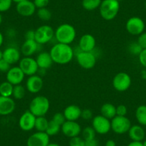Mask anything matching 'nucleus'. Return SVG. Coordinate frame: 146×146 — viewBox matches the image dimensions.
I'll list each match as a JSON object with an SVG mask.
<instances>
[{
	"mask_svg": "<svg viewBox=\"0 0 146 146\" xmlns=\"http://www.w3.org/2000/svg\"><path fill=\"white\" fill-rule=\"evenodd\" d=\"M76 30L72 25L70 24H62L54 31V38L57 42L70 44L74 42L76 37Z\"/></svg>",
	"mask_w": 146,
	"mask_h": 146,
	"instance_id": "nucleus-2",
	"label": "nucleus"
},
{
	"mask_svg": "<svg viewBox=\"0 0 146 146\" xmlns=\"http://www.w3.org/2000/svg\"><path fill=\"white\" fill-rule=\"evenodd\" d=\"M35 41L41 45L50 42L54 37V30L50 25H41L35 29Z\"/></svg>",
	"mask_w": 146,
	"mask_h": 146,
	"instance_id": "nucleus-5",
	"label": "nucleus"
},
{
	"mask_svg": "<svg viewBox=\"0 0 146 146\" xmlns=\"http://www.w3.org/2000/svg\"><path fill=\"white\" fill-rule=\"evenodd\" d=\"M16 108V103L11 97L0 95V115L7 116L12 114Z\"/></svg>",
	"mask_w": 146,
	"mask_h": 146,
	"instance_id": "nucleus-17",
	"label": "nucleus"
},
{
	"mask_svg": "<svg viewBox=\"0 0 146 146\" xmlns=\"http://www.w3.org/2000/svg\"><path fill=\"white\" fill-rule=\"evenodd\" d=\"M14 85L8 81L2 82L0 84V95L4 97L12 96Z\"/></svg>",
	"mask_w": 146,
	"mask_h": 146,
	"instance_id": "nucleus-27",
	"label": "nucleus"
},
{
	"mask_svg": "<svg viewBox=\"0 0 146 146\" xmlns=\"http://www.w3.org/2000/svg\"><path fill=\"white\" fill-rule=\"evenodd\" d=\"M70 146H85V140L82 137H74L70 138L69 142Z\"/></svg>",
	"mask_w": 146,
	"mask_h": 146,
	"instance_id": "nucleus-36",
	"label": "nucleus"
},
{
	"mask_svg": "<svg viewBox=\"0 0 146 146\" xmlns=\"http://www.w3.org/2000/svg\"><path fill=\"white\" fill-rule=\"evenodd\" d=\"M116 1H117V2H120V1H123V0H116Z\"/></svg>",
	"mask_w": 146,
	"mask_h": 146,
	"instance_id": "nucleus-55",
	"label": "nucleus"
},
{
	"mask_svg": "<svg viewBox=\"0 0 146 146\" xmlns=\"http://www.w3.org/2000/svg\"><path fill=\"white\" fill-rule=\"evenodd\" d=\"M35 60H36L39 68L41 69V70H47L50 67H51L54 63L50 52H40L38 55L36 56Z\"/></svg>",
	"mask_w": 146,
	"mask_h": 146,
	"instance_id": "nucleus-23",
	"label": "nucleus"
},
{
	"mask_svg": "<svg viewBox=\"0 0 146 146\" xmlns=\"http://www.w3.org/2000/svg\"><path fill=\"white\" fill-rule=\"evenodd\" d=\"M81 117L85 120H89L92 118V112L90 109L82 110Z\"/></svg>",
	"mask_w": 146,
	"mask_h": 146,
	"instance_id": "nucleus-42",
	"label": "nucleus"
},
{
	"mask_svg": "<svg viewBox=\"0 0 146 146\" xmlns=\"http://www.w3.org/2000/svg\"><path fill=\"white\" fill-rule=\"evenodd\" d=\"M127 133L132 141L142 142L145 139V132L140 125H132Z\"/></svg>",
	"mask_w": 146,
	"mask_h": 146,
	"instance_id": "nucleus-24",
	"label": "nucleus"
},
{
	"mask_svg": "<svg viewBox=\"0 0 146 146\" xmlns=\"http://www.w3.org/2000/svg\"><path fill=\"white\" fill-rule=\"evenodd\" d=\"M100 113L101 115L109 120H112L116 116V107L109 102L103 104L100 108Z\"/></svg>",
	"mask_w": 146,
	"mask_h": 146,
	"instance_id": "nucleus-25",
	"label": "nucleus"
},
{
	"mask_svg": "<svg viewBox=\"0 0 146 146\" xmlns=\"http://www.w3.org/2000/svg\"><path fill=\"white\" fill-rule=\"evenodd\" d=\"M52 120H54V122H56L57 123H58L59 125H62L64 122L66 121V119L65 117H64V114L63 113H54V115L52 116Z\"/></svg>",
	"mask_w": 146,
	"mask_h": 146,
	"instance_id": "nucleus-37",
	"label": "nucleus"
},
{
	"mask_svg": "<svg viewBox=\"0 0 146 146\" xmlns=\"http://www.w3.org/2000/svg\"><path fill=\"white\" fill-rule=\"evenodd\" d=\"M40 45L35 40H25L22 44L20 52L25 57H31L38 51Z\"/></svg>",
	"mask_w": 146,
	"mask_h": 146,
	"instance_id": "nucleus-21",
	"label": "nucleus"
},
{
	"mask_svg": "<svg viewBox=\"0 0 146 146\" xmlns=\"http://www.w3.org/2000/svg\"><path fill=\"white\" fill-rule=\"evenodd\" d=\"M25 75L19 66L11 67L7 72V81L10 82L12 85H17L22 83L25 79Z\"/></svg>",
	"mask_w": 146,
	"mask_h": 146,
	"instance_id": "nucleus-16",
	"label": "nucleus"
},
{
	"mask_svg": "<svg viewBox=\"0 0 146 146\" xmlns=\"http://www.w3.org/2000/svg\"><path fill=\"white\" fill-rule=\"evenodd\" d=\"M82 110L76 105H70L64 108L63 114L65 117L66 120L70 121H77L81 117Z\"/></svg>",
	"mask_w": 146,
	"mask_h": 146,
	"instance_id": "nucleus-22",
	"label": "nucleus"
},
{
	"mask_svg": "<svg viewBox=\"0 0 146 146\" xmlns=\"http://www.w3.org/2000/svg\"><path fill=\"white\" fill-rule=\"evenodd\" d=\"M127 113V108L124 105H119L116 107V115L126 116Z\"/></svg>",
	"mask_w": 146,
	"mask_h": 146,
	"instance_id": "nucleus-38",
	"label": "nucleus"
},
{
	"mask_svg": "<svg viewBox=\"0 0 146 146\" xmlns=\"http://www.w3.org/2000/svg\"><path fill=\"white\" fill-rule=\"evenodd\" d=\"M61 126L62 125H59L58 123L54 122V120H49L48 126H47V130H46L45 133H47L50 137L56 135H57L60 131H61Z\"/></svg>",
	"mask_w": 146,
	"mask_h": 146,
	"instance_id": "nucleus-29",
	"label": "nucleus"
},
{
	"mask_svg": "<svg viewBox=\"0 0 146 146\" xmlns=\"http://www.w3.org/2000/svg\"><path fill=\"white\" fill-rule=\"evenodd\" d=\"M47 146H60V145L57 144V143H50Z\"/></svg>",
	"mask_w": 146,
	"mask_h": 146,
	"instance_id": "nucleus-50",
	"label": "nucleus"
},
{
	"mask_svg": "<svg viewBox=\"0 0 146 146\" xmlns=\"http://www.w3.org/2000/svg\"><path fill=\"white\" fill-rule=\"evenodd\" d=\"M131 126L130 119L126 116L116 115L111 120V130L116 134L123 135L127 133Z\"/></svg>",
	"mask_w": 146,
	"mask_h": 146,
	"instance_id": "nucleus-6",
	"label": "nucleus"
},
{
	"mask_svg": "<svg viewBox=\"0 0 146 146\" xmlns=\"http://www.w3.org/2000/svg\"><path fill=\"white\" fill-rule=\"evenodd\" d=\"M43 80L41 76L34 75L29 76L26 82L27 90L32 94H36L40 92L43 88Z\"/></svg>",
	"mask_w": 146,
	"mask_h": 146,
	"instance_id": "nucleus-15",
	"label": "nucleus"
},
{
	"mask_svg": "<svg viewBox=\"0 0 146 146\" xmlns=\"http://www.w3.org/2000/svg\"><path fill=\"white\" fill-rule=\"evenodd\" d=\"M92 127L96 133L100 135H105L111 130V120L104 116L99 115L92 117Z\"/></svg>",
	"mask_w": 146,
	"mask_h": 146,
	"instance_id": "nucleus-10",
	"label": "nucleus"
},
{
	"mask_svg": "<svg viewBox=\"0 0 146 146\" xmlns=\"http://www.w3.org/2000/svg\"><path fill=\"white\" fill-rule=\"evenodd\" d=\"M102 0H82V6L85 10L94 11L100 7Z\"/></svg>",
	"mask_w": 146,
	"mask_h": 146,
	"instance_id": "nucleus-30",
	"label": "nucleus"
},
{
	"mask_svg": "<svg viewBox=\"0 0 146 146\" xmlns=\"http://www.w3.org/2000/svg\"><path fill=\"white\" fill-rule=\"evenodd\" d=\"M35 30L30 29V30L27 31L25 35V40H35Z\"/></svg>",
	"mask_w": 146,
	"mask_h": 146,
	"instance_id": "nucleus-45",
	"label": "nucleus"
},
{
	"mask_svg": "<svg viewBox=\"0 0 146 146\" xmlns=\"http://www.w3.org/2000/svg\"><path fill=\"white\" fill-rule=\"evenodd\" d=\"M61 131L66 137H72L79 136L82 132V128L77 121H70L66 120L61 126Z\"/></svg>",
	"mask_w": 146,
	"mask_h": 146,
	"instance_id": "nucleus-12",
	"label": "nucleus"
},
{
	"mask_svg": "<svg viewBox=\"0 0 146 146\" xmlns=\"http://www.w3.org/2000/svg\"><path fill=\"white\" fill-rule=\"evenodd\" d=\"M145 24L139 17H132L129 18L125 24V29L130 35L134 36H139L145 30Z\"/></svg>",
	"mask_w": 146,
	"mask_h": 146,
	"instance_id": "nucleus-8",
	"label": "nucleus"
},
{
	"mask_svg": "<svg viewBox=\"0 0 146 146\" xmlns=\"http://www.w3.org/2000/svg\"><path fill=\"white\" fill-rule=\"evenodd\" d=\"M141 76L142 78H143V79L146 80V70H143V71L141 72Z\"/></svg>",
	"mask_w": 146,
	"mask_h": 146,
	"instance_id": "nucleus-49",
	"label": "nucleus"
},
{
	"mask_svg": "<svg viewBox=\"0 0 146 146\" xmlns=\"http://www.w3.org/2000/svg\"><path fill=\"white\" fill-rule=\"evenodd\" d=\"M36 7L33 2L27 0L20 3L17 4L16 10L20 16L24 17H29L32 16L36 12Z\"/></svg>",
	"mask_w": 146,
	"mask_h": 146,
	"instance_id": "nucleus-18",
	"label": "nucleus"
},
{
	"mask_svg": "<svg viewBox=\"0 0 146 146\" xmlns=\"http://www.w3.org/2000/svg\"><path fill=\"white\" fill-rule=\"evenodd\" d=\"M19 67L25 75L32 76L38 72L39 68L36 60L32 57H24L19 60Z\"/></svg>",
	"mask_w": 146,
	"mask_h": 146,
	"instance_id": "nucleus-11",
	"label": "nucleus"
},
{
	"mask_svg": "<svg viewBox=\"0 0 146 146\" xmlns=\"http://www.w3.org/2000/svg\"><path fill=\"white\" fill-rule=\"evenodd\" d=\"M85 146H99V142L95 138L92 139V140H85Z\"/></svg>",
	"mask_w": 146,
	"mask_h": 146,
	"instance_id": "nucleus-44",
	"label": "nucleus"
},
{
	"mask_svg": "<svg viewBox=\"0 0 146 146\" xmlns=\"http://www.w3.org/2000/svg\"><path fill=\"white\" fill-rule=\"evenodd\" d=\"M12 0H0V13L7 12L12 5Z\"/></svg>",
	"mask_w": 146,
	"mask_h": 146,
	"instance_id": "nucleus-35",
	"label": "nucleus"
},
{
	"mask_svg": "<svg viewBox=\"0 0 146 146\" xmlns=\"http://www.w3.org/2000/svg\"><path fill=\"white\" fill-rule=\"evenodd\" d=\"M34 4L37 9L47 7L50 3V0H34Z\"/></svg>",
	"mask_w": 146,
	"mask_h": 146,
	"instance_id": "nucleus-40",
	"label": "nucleus"
},
{
	"mask_svg": "<svg viewBox=\"0 0 146 146\" xmlns=\"http://www.w3.org/2000/svg\"><path fill=\"white\" fill-rule=\"evenodd\" d=\"M128 50L130 54H133V55L138 56L140 53L141 52L142 50H143V48L140 47V44L137 42H132L129 44Z\"/></svg>",
	"mask_w": 146,
	"mask_h": 146,
	"instance_id": "nucleus-34",
	"label": "nucleus"
},
{
	"mask_svg": "<svg viewBox=\"0 0 146 146\" xmlns=\"http://www.w3.org/2000/svg\"><path fill=\"white\" fill-rule=\"evenodd\" d=\"M50 107V102L48 98L43 95H38L31 100L29 110L36 117H41L47 114Z\"/></svg>",
	"mask_w": 146,
	"mask_h": 146,
	"instance_id": "nucleus-4",
	"label": "nucleus"
},
{
	"mask_svg": "<svg viewBox=\"0 0 146 146\" xmlns=\"http://www.w3.org/2000/svg\"><path fill=\"white\" fill-rule=\"evenodd\" d=\"M4 42V36L2 35V33L0 32V47H2V45L3 44Z\"/></svg>",
	"mask_w": 146,
	"mask_h": 146,
	"instance_id": "nucleus-48",
	"label": "nucleus"
},
{
	"mask_svg": "<svg viewBox=\"0 0 146 146\" xmlns=\"http://www.w3.org/2000/svg\"><path fill=\"white\" fill-rule=\"evenodd\" d=\"M24 1H27V0H12V2H15V3H16V4L20 3V2H24Z\"/></svg>",
	"mask_w": 146,
	"mask_h": 146,
	"instance_id": "nucleus-51",
	"label": "nucleus"
},
{
	"mask_svg": "<svg viewBox=\"0 0 146 146\" xmlns=\"http://www.w3.org/2000/svg\"><path fill=\"white\" fill-rule=\"evenodd\" d=\"M101 17L107 21L114 19L120 11V2L116 0H102L99 7Z\"/></svg>",
	"mask_w": 146,
	"mask_h": 146,
	"instance_id": "nucleus-3",
	"label": "nucleus"
},
{
	"mask_svg": "<svg viewBox=\"0 0 146 146\" xmlns=\"http://www.w3.org/2000/svg\"><path fill=\"white\" fill-rule=\"evenodd\" d=\"M49 120L44 116L36 117L35 120V129L38 132H45L48 126Z\"/></svg>",
	"mask_w": 146,
	"mask_h": 146,
	"instance_id": "nucleus-28",
	"label": "nucleus"
},
{
	"mask_svg": "<svg viewBox=\"0 0 146 146\" xmlns=\"http://www.w3.org/2000/svg\"><path fill=\"white\" fill-rule=\"evenodd\" d=\"M81 133H82V137L85 140V141L95 138V136H96V132L92 126L85 127V128L82 129Z\"/></svg>",
	"mask_w": 146,
	"mask_h": 146,
	"instance_id": "nucleus-32",
	"label": "nucleus"
},
{
	"mask_svg": "<svg viewBox=\"0 0 146 146\" xmlns=\"http://www.w3.org/2000/svg\"><path fill=\"white\" fill-rule=\"evenodd\" d=\"M79 49L82 52H93L96 47V40L90 34H85L80 38Z\"/></svg>",
	"mask_w": 146,
	"mask_h": 146,
	"instance_id": "nucleus-19",
	"label": "nucleus"
},
{
	"mask_svg": "<svg viewBox=\"0 0 146 146\" xmlns=\"http://www.w3.org/2000/svg\"><path fill=\"white\" fill-rule=\"evenodd\" d=\"M50 137L45 132L36 131L28 137L27 146H47L50 143Z\"/></svg>",
	"mask_w": 146,
	"mask_h": 146,
	"instance_id": "nucleus-13",
	"label": "nucleus"
},
{
	"mask_svg": "<svg viewBox=\"0 0 146 146\" xmlns=\"http://www.w3.org/2000/svg\"><path fill=\"white\" fill-rule=\"evenodd\" d=\"M127 146H143V143L139 141H132Z\"/></svg>",
	"mask_w": 146,
	"mask_h": 146,
	"instance_id": "nucleus-46",
	"label": "nucleus"
},
{
	"mask_svg": "<svg viewBox=\"0 0 146 146\" xmlns=\"http://www.w3.org/2000/svg\"><path fill=\"white\" fill-rule=\"evenodd\" d=\"M3 59V51L0 50V60Z\"/></svg>",
	"mask_w": 146,
	"mask_h": 146,
	"instance_id": "nucleus-52",
	"label": "nucleus"
},
{
	"mask_svg": "<svg viewBox=\"0 0 146 146\" xmlns=\"http://www.w3.org/2000/svg\"><path fill=\"white\" fill-rule=\"evenodd\" d=\"M50 54L54 63L67 64L73 59V57L75 56V52L70 44L57 42L50 49Z\"/></svg>",
	"mask_w": 146,
	"mask_h": 146,
	"instance_id": "nucleus-1",
	"label": "nucleus"
},
{
	"mask_svg": "<svg viewBox=\"0 0 146 146\" xmlns=\"http://www.w3.org/2000/svg\"><path fill=\"white\" fill-rule=\"evenodd\" d=\"M2 23V15H1V13H0V25H1V24Z\"/></svg>",
	"mask_w": 146,
	"mask_h": 146,
	"instance_id": "nucleus-53",
	"label": "nucleus"
},
{
	"mask_svg": "<svg viewBox=\"0 0 146 146\" xmlns=\"http://www.w3.org/2000/svg\"><path fill=\"white\" fill-rule=\"evenodd\" d=\"M135 118L137 123L142 126H146V105H142L135 110Z\"/></svg>",
	"mask_w": 146,
	"mask_h": 146,
	"instance_id": "nucleus-26",
	"label": "nucleus"
},
{
	"mask_svg": "<svg viewBox=\"0 0 146 146\" xmlns=\"http://www.w3.org/2000/svg\"><path fill=\"white\" fill-rule=\"evenodd\" d=\"M11 68V64H9L4 59L0 60V72H7L9 69Z\"/></svg>",
	"mask_w": 146,
	"mask_h": 146,
	"instance_id": "nucleus-41",
	"label": "nucleus"
},
{
	"mask_svg": "<svg viewBox=\"0 0 146 146\" xmlns=\"http://www.w3.org/2000/svg\"><path fill=\"white\" fill-rule=\"evenodd\" d=\"M3 59L12 65L21 60V52L15 47H7L3 51Z\"/></svg>",
	"mask_w": 146,
	"mask_h": 146,
	"instance_id": "nucleus-20",
	"label": "nucleus"
},
{
	"mask_svg": "<svg viewBox=\"0 0 146 146\" xmlns=\"http://www.w3.org/2000/svg\"><path fill=\"white\" fill-rule=\"evenodd\" d=\"M36 117L29 110L25 111L19 119V126L21 130L25 132L33 130L35 128Z\"/></svg>",
	"mask_w": 146,
	"mask_h": 146,
	"instance_id": "nucleus-14",
	"label": "nucleus"
},
{
	"mask_svg": "<svg viewBox=\"0 0 146 146\" xmlns=\"http://www.w3.org/2000/svg\"><path fill=\"white\" fill-rule=\"evenodd\" d=\"M25 94H26V89L23 85L21 84L17 85H14L13 92H12V96L16 100H22L25 98Z\"/></svg>",
	"mask_w": 146,
	"mask_h": 146,
	"instance_id": "nucleus-31",
	"label": "nucleus"
},
{
	"mask_svg": "<svg viewBox=\"0 0 146 146\" xmlns=\"http://www.w3.org/2000/svg\"><path fill=\"white\" fill-rule=\"evenodd\" d=\"M145 9H146V2H145Z\"/></svg>",
	"mask_w": 146,
	"mask_h": 146,
	"instance_id": "nucleus-56",
	"label": "nucleus"
},
{
	"mask_svg": "<svg viewBox=\"0 0 146 146\" xmlns=\"http://www.w3.org/2000/svg\"><path fill=\"white\" fill-rule=\"evenodd\" d=\"M37 17L42 21H49L52 18V12L47 7L38 9L36 12Z\"/></svg>",
	"mask_w": 146,
	"mask_h": 146,
	"instance_id": "nucleus-33",
	"label": "nucleus"
},
{
	"mask_svg": "<svg viewBox=\"0 0 146 146\" xmlns=\"http://www.w3.org/2000/svg\"><path fill=\"white\" fill-rule=\"evenodd\" d=\"M137 42L143 49H146V32H143L138 36Z\"/></svg>",
	"mask_w": 146,
	"mask_h": 146,
	"instance_id": "nucleus-39",
	"label": "nucleus"
},
{
	"mask_svg": "<svg viewBox=\"0 0 146 146\" xmlns=\"http://www.w3.org/2000/svg\"><path fill=\"white\" fill-rule=\"evenodd\" d=\"M142 143H143V146H146V140H145L144 141L142 142Z\"/></svg>",
	"mask_w": 146,
	"mask_h": 146,
	"instance_id": "nucleus-54",
	"label": "nucleus"
},
{
	"mask_svg": "<svg viewBox=\"0 0 146 146\" xmlns=\"http://www.w3.org/2000/svg\"><path fill=\"white\" fill-rule=\"evenodd\" d=\"M105 146H116V143L113 140H108L105 143Z\"/></svg>",
	"mask_w": 146,
	"mask_h": 146,
	"instance_id": "nucleus-47",
	"label": "nucleus"
},
{
	"mask_svg": "<svg viewBox=\"0 0 146 146\" xmlns=\"http://www.w3.org/2000/svg\"><path fill=\"white\" fill-rule=\"evenodd\" d=\"M132 80L130 75L124 72H120L115 75L113 79V86L118 92H125L130 88Z\"/></svg>",
	"mask_w": 146,
	"mask_h": 146,
	"instance_id": "nucleus-9",
	"label": "nucleus"
},
{
	"mask_svg": "<svg viewBox=\"0 0 146 146\" xmlns=\"http://www.w3.org/2000/svg\"><path fill=\"white\" fill-rule=\"evenodd\" d=\"M138 60L140 64L146 68V49H143L138 55Z\"/></svg>",
	"mask_w": 146,
	"mask_h": 146,
	"instance_id": "nucleus-43",
	"label": "nucleus"
},
{
	"mask_svg": "<svg viewBox=\"0 0 146 146\" xmlns=\"http://www.w3.org/2000/svg\"><path fill=\"white\" fill-rule=\"evenodd\" d=\"M75 56L78 64L85 70L92 69L96 64L97 56L93 52H82L80 50Z\"/></svg>",
	"mask_w": 146,
	"mask_h": 146,
	"instance_id": "nucleus-7",
	"label": "nucleus"
}]
</instances>
